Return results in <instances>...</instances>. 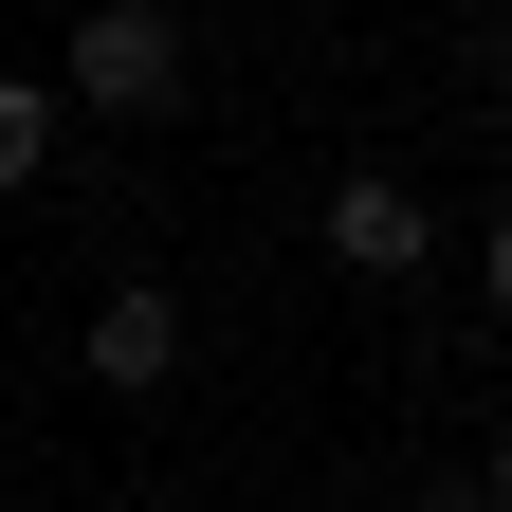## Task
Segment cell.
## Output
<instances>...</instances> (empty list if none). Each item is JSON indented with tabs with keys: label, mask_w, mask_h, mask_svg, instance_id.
Returning a JSON list of instances; mask_svg holds the SVG:
<instances>
[{
	"label": "cell",
	"mask_w": 512,
	"mask_h": 512,
	"mask_svg": "<svg viewBox=\"0 0 512 512\" xmlns=\"http://www.w3.org/2000/svg\"><path fill=\"white\" fill-rule=\"evenodd\" d=\"M74 92L92 110H165L183 92V19H165V0H92V19H74Z\"/></svg>",
	"instance_id": "6da1fadb"
},
{
	"label": "cell",
	"mask_w": 512,
	"mask_h": 512,
	"mask_svg": "<svg viewBox=\"0 0 512 512\" xmlns=\"http://www.w3.org/2000/svg\"><path fill=\"white\" fill-rule=\"evenodd\" d=\"M421 238H439V220H421L384 165H366V183H330V256H348V275H421Z\"/></svg>",
	"instance_id": "7a4b0ae2"
},
{
	"label": "cell",
	"mask_w": 512,
	"mask_h": 512,
	"mask_svg": "<svg viewBox=\"0 0 512 512\" xmlns=\"http://www.w3.org/2000/svg\"><path fill=\"white\" fill-rule=\"evenodd\" d=\"M494 311H512V220H494Z\"/></svg>",
	"instance_id": "5b68a950"
},
{
	"label": "cell",
	"mask_w": 512,
	"mask_h": 512,
	"mask_svg": "<svg viewBox=\"0 0 512 512\" xmlns=\"http://www.w3.org/2000/svg\"><path fill=\"white\" fill-rule=\"evenodd\" d=\"M476 512H512V439H494V494H476Z\"/></svg>",
	"instance_id": "8992f818"
},
{
	"label": "cell",
	"mask_w": 512,
	"mask_h": 512,
	"mask_svg": "<svg viewBox=\"0 0 512 512\" xmlns=\"http://www.w3.org/2000/svg\"><path fill=\"white\" fill-rule=\"evenodd\" d=\"M37 165H55V92H37V74H0V183H37Z\"/></svg>",
	"instance_id": "277c9868"
},
{
	"label": "cell",
	"mask_w": 512,
	"mask_h": 512,
	"mask_svg": "<svg viewBox=\"0 0 512 512\" xmlns=\"http://www.w3.org/2000/svg\"><path fill=\"white\" fill-rule=\"evenodd\" d=\"M165 366H183V311L165 293H110L92 311V384H165Z\"/></svg>",
	"instance_id": "3957f363"
}]
</instances>
